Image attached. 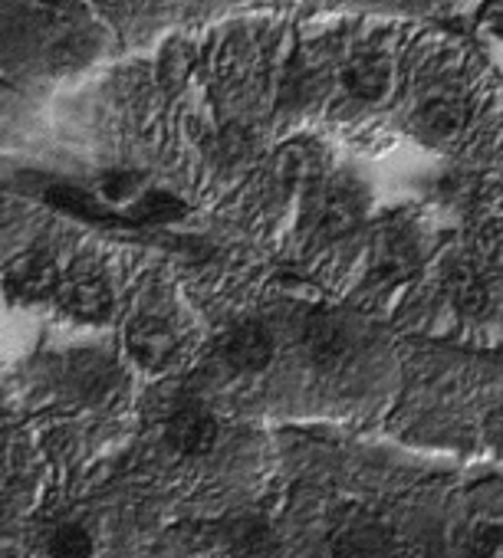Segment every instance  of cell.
<instances>
[{"label": "cell", "instance_id": "obj_1", "mask_svg": "<svg viewBox=\"0 0 503 558\" xmlns=\"http://www.w3.org/2000/svg\"><path fill=\"white\" fill-rule=\"evenodd\" d=\"M57 287H60L57 263L44 250H31L17 256L4 272V290L14 303H40L47 296H57Z\"/></svg>", "mask_w": 503, "mask_h": 558}, {"label": "cell", "instance_id": "obj_2", "mask_svg": "<svg viewBox=\"0 0 503 558\" xmlns=\"http://www.w3.org/2000/svg\"><path fill=\"white\" fill-rule=\"evenodd\" d=\"M57 300L70 316L83 323H103L112 313V293L106 287V279L89 269H76L67 279H60Z\"/></svg>", "mask_w": 503, "mask_h": 558}, {"label": "cell", "instance_id": "obj_3", "mask_svg": "<svg viewBox=\"0 0 503 558\" xmlns=\"http://www.w3.org/2000/svg\"><path fill=\"white\" fill-rule=\"evenodd\" d=\"M214 440H217V424L197 404L175 411V417L168 421V444L178 453H184V457H204V453H211Z\"/></svg>", "mask_w": 503, "mask_h": 558}, {"label": "cell", "instance_id": "obj_4", "mask_svg": "<svg viewBox=\"0 0 503 558\" xmlns=\"http://www.w3.org/2000/svg\"><path fill=\"white\" fill-rule=\"evenodd\" d=\"M129 352L145 368H165L175 359L178 342H175V332L165 323H158L155 316H142L129 329Z\"/></svg>", "mask_w": 503, "mask_h": 558}, {"label": "cell", "instance_id": "obj_5", "mask_svg": "<svg viewBox=\"0 0 503 558\" xmlns=\"http://www.w3.org/2000/svg\"><path fill=\"white\" fill-rule=\"evenodd\" d=\"M224 355H227L230 365H237V368H243V372H261V368L267 365V359H271V342L264 339L261 329L243 326V329H237V332L227 339Z\"/></svg>", "mask_w": 503, "mask_h": 558}, {"label": "cell", "instance_id": "obj_6", "mask_svg": "<svg viewBox=\"0 0 503 558\" xmlns=\"http://www.w3.org/2000/svg\"><path fill=\"white\" fill-rule=\"evenodd\" d=\"M47 201L53 207H60L63 214H73V217H83V220H96V223H116V217H109L106 210H99L83 191L76 187H67V184H57L47 191Z\"/></svg>", "mask_w": 503, "mask_h": 558}, {"label": "cell", "instance_id": "obj_7", "mask_svg": "<svg viewBox=\"0 0 503 558\" xmlns=\"http://www.w3.org/2000/svg\"><path fill=\"white\" fill-rule=\"evenodd\" d=\"M93 535L80 522H67L50 535V555L53 558H93Z\"/></svg>", "mask_w": 503, "mask_h": 558}, {"label": "cell", "instance_id": "obj_8", "mask_svg": "<svg viewBox=\"0 0 503 558\" xmlns=\"http://www.w3.org/2000/svg\"><path fill=\"white\" fill-rule=\"evenodd\" d=\"M470 551H474V558H503V525L480 522L470 532Z\"/></svg>", "mask_w": 503, "mask_h": 558}, {"label": "cell", "instance_id": "obj_9", "mask_svg": "<svg viewBox=\"0 0 503 558\" xmlns=\"http://www.w3.org/2000/svg\"><path fill=\"white\" fill-rule=\"evenodd\" d=\"M330 558H372V545L366 538H343Z\"/></svg>", "mask_w": 503, "mask_h": 558}]
</instances>
